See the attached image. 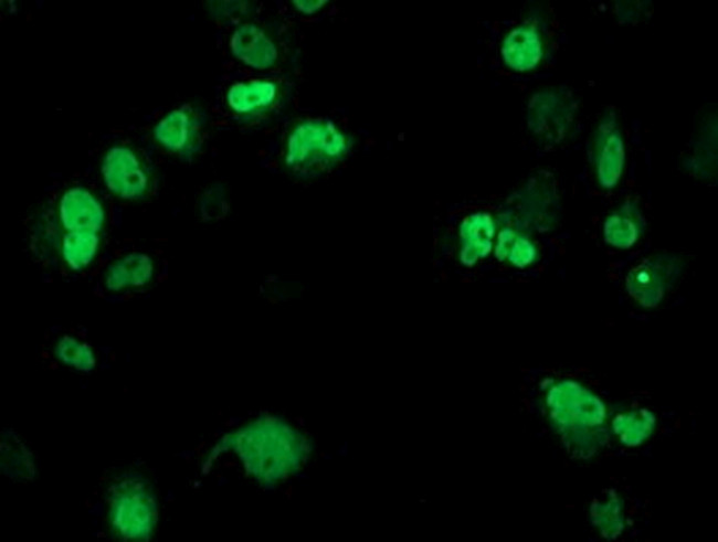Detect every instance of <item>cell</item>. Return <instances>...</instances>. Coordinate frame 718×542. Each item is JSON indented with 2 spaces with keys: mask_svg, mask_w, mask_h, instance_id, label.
<instances>
[{
  "mask_svg": "<svg viewBox=\"0 0 718 542\" xmlns=\"http://www.w3.org/2000/svg\"><path fill=\"white\" fill-rule=\"evenodd\" d=\"M559 209L557 183L550 173L541 172L507 199L497 220L503 226L526 234L543 233L555 226Z\"/></svg>",
  "mask_w": 718,
  "mask_h": 542,
  "instance_id": "obj_2",
  "label": "cell"
},
{
  "mask_svg": "<svg viewBox=\"0 0 718 542\" xmlns=\"http://www.w3.org/2000/svg\"><path fill=\"white\" fill-rule=\"evenodd\" d=\"M154 270V262L147 254H126L108 266L104 277L105 286L113 291L142 287L151 280Z\"/></svg>",
  "mask_w": 718,
  "mask_h": 542,
  "instance_id": "obj_16",
  "label": "cell"
},
{
  "mask_svg": "<svg viewBox=\"0 0 718 542\" xmlns=\"http://www.w3.org/2000/svg\"><path fill=\"white\" fill-rule=\"evenodd\" d=\"M643 226L644 220L637 204L627 201L605 219L603 240L612 247L627 249L638 241Z\"/></svg>",
  "mask_w": 718,
  "mask_h": 542,
  "instance_id": "obj_15",
  "label": "cell"
},
{
  "mask_svg": "<svg viewBox=\"0 0 718 542\" xmlns=\"http://www.w3.org/2000/svg\"><path fill=\"white\" fill-rule=\"evenodd\" d=\"M494 253L499 262L517 268H526L538 258V248L530 236L507 226L497 233Z\"/></svg>",
  "mask_w": 718,
  "mask_h": 542,
  "instance_id": "obj_17",
  "label": "cell"
},
{
  "mask_svg": "<svg viewBox=\"0 0 718 542\" xmlns=\"http://www.w3.org/2000/svg\"><path fill=\"white\" fill-rule=\"evenodd\" d=\"M230 47L235 57L256 70H267L274 66L278 59V50L271 36L252 23L235 29Z\"/></svg>",
  "mask_w": 718,
  "mask_h": 542,
  "instance_id": "obj_13",
  "label": "cell"
},
{
  "mask_svg": "<svg viewBox=\"0 0 718 542\" xmlns=\"http://www.w3.org/2000/svg\"><path fill=\"white\" fill-rule=\"evenodd\" d=\"M156 140L167 150L191 157L202 144V120L190 105L180 106L162 117L154 128Z\"/></svg>",
  "mask_w": 718,
  "mask_h": 542,
  "instance_id": "obj_9",
  "label": "cell"
},
{
  "mask_svg": "<svg viewBox=\"0 0 718 542\" xmlns=\"http://www.w3.org/2000/svg\"><path fill=\"white\" fill-rule=\"evenodd\" d=\"M156 504L138 480L118 483L110 498V522L117 533L126 540H146L155 525Z\"/></svg>",
  "mask_w": 718,
  "mask_h": 542,
  "instance_id": "obj_5",
  "label": "cell"
},
{
  "mask_svg": "<svg viewBox=\"0 0 718 542\" xmlns=\"http://www.w3.org/2000/svg\"><path fill=\"white\" fill-rule=\"evenodd\" d=\"M593 160L599 184L613 189L622 178L625 164V144L623 134L613 110L601 117L593 142Z\"/></svg>",
  "mask_w": 718,
  "mask_h": 542,
  "instance_id": "obj_8",
  "label": "cell"
},
{
  "mask_svg": "<svg viewBox=\"0 0 718 542\" xmlns=\"http://www.w3.org/2000/svg\"><path fill=\"white\" fill-rule=\"evenodd\" d=\"M500 53L504 63L514 71L527 72L537 67L543 54L537 26L524 23L514 28L505 36Z\"/></svg>",
  "mask_w": 718,
  "mask_h": 542,
  "instance_id": "obj_14",
  "label": "cell"
},
{
  "mask_svg": "<svg viewBox=\"0 0 718 542\" xmlns=\"http://www.w3.org/2000/svg\"><path fill=\"white\" fill-rule=\"evenodd\" d=\"M102 176L108 190L124 200L146 195L149 174L137 153L125 146H114L104 156Z\"/></svg>",
  "mask_w": 718,
  "mask_h": 542,
  "instance_id": "obj_7",
  "label": "cell"
},
{
  "mask_svg": "<svg viewBox=\"0 0 718 542\" xmlns=\"http://www.w3.org/2000/svg\"><path fill=\"white\" fill-rule=\"evenodd\" d=\"M682 272V261L674 254H653L629 272L625 286L629 294L642 306L654 307Z\"/></svg>",
  "mask_w": 718,
  "mask_h": 542,
  "instance_id": "obj_6",
  "label": "cell"
},
{
  "mask_svg": "<svg viewBox=\"0 0 718 542\" xmlns=\"http://www.w3.org/2000/svg\"><path fill=\"white\" fill-rule=\"evenodd\" d=\"M350 138L332 121L305 119L291 130L285 146V164L297 176H319L338 166L349 153Z\"/></svg>",
  "mask_w": 718,
  "mask_h": 542,
  "instance_id": "obj_1",
  "label": "cell"
},
{
  "mask_svg": "<svg viewBox=\"0 0 718 542\" xmlns=\"http://www.w3.org/2000/svg\"><path fill=\"white\" fill-rule=\"evenodd\" d=\"M226 210V200L220 189H212L201 200V212L207 219L220 217Z\"/></svg>",
  "mask_w": 718,
  "mask_h": 542,
  "instance_id": "obj_21",
  "label": "cell"
},
{
  "mask_svg": "<svg viewBox=\"0 0 718 542\" xmlns=\"http://www.w3.org/2000/svg\"><path fill=\"white\" fill-rule=\"evenodd\" d=\"M59 216L67 232H99L105 221L101 202L88 190L81 187L71 188L63 193L59 204Z\"/></svg>",
  "mask_w": 718,
  "mask_h": 542,
  "instance_id": "obj_12",
  "label": "cell"
},
{
  "mask_svg": "<svg viewBox=\"0 0 718 542\" xmlns=\"http://www.w3.org/2000/svg\"><path fill=\"white\" fill-rule=\"evenodd\" d=\"M231 442L235 443V450L256 477L263 479L282 477L296 466L272 454L273 450L297 453L299 443L289 429L256 423L240 431Z\"/></svg>",
  "mask_w": 718,
  "mask_h": 542,
  "instance_id": "obj_3",
  "label": "cell"
},
{
  "mask_svg": "<svg viewBox=\"0 0 718 542\" xmlns=\"http://www.w3.org/2000/svg\"><path fill=\"white\" fill-rule=\"evenodd\" d=\"M99 235L94 231H72L62 238L61 253L64 262L73 270L87 267L99 248Z\"/></svg>",
  "mask_w": 718,
  "mask_h": 542,
  "instance_id": "obj_18",
  "label": "cell"
},
{
  "mask_svg": "<svg viewBox=\"0 0 718 542\" xmlns=\"http://www.w3.org/2000/svg\"><path fill=\"white\" fill-rule=\"evenodd\" d=\"M59 360L80 371H91L95 366V355L92 348L73 337H63L55 348Z\"/></svg>",
  "mask_w": 718,
  "mask_h": 542,
  "instance_id": "obj_20",
  "label": "cell"
},
{
  "mask_svg": "<svg viewBox=\"0 0 718 542\" xmlns=\"http://www.w3.org/2000/svg\"><path fill=\"white\" fill-rule=\"evenodd\" d=\"M497 222L485 211L465 216L458 227V257L467 267L486 258L494 249Z\"/></svg>",
  "mask_w": 718,
  "mask_h": 542,
  "instance_id": "obj_11",
  "label": "cell"
},
{
  "mask_svg": "<svg viewBox=\"0 0 718 542\" xmlns=\"http://www.w3.org/2000/svg\"><path fill=\"white\" fill-rule=\"evenodd\" d=\"M281 85L272 79H251L233 84L226 94L229 107L252 118L272 113L281 103Z\"/></svg>",
  "mask_w": 718,
  "mask_h": 542,
  "instance_id": "obj_10",
  "label": "cell"
},
{
  "mask_svg": "<svg viewBox=\"0 0 718 542\" xmlns=\"http://www.w3.org/2000/svg\"><path fill=\"white\" fill-rule=\"evenodd\" d=\"M1 456L2 469L6 468L8 476L27 478L33 475V463L24 445L13 434L2 438Z\"/></svg>",
  "mask_w": 718,
  "mask_h": 542,
  "instance_id": "obj_19",
  "label": "cell"
},
{
  "mask_svg": "<svg viewBox=\"0 0 718 542\" xmlns=\"http://www.w3.org/2000/svg\"><path fill=\"white\" fill-rule=\"evenodd\" d=\"M296 9L303 13H314L319 10L326 1H294Z\"/></svg>",
  "mask_w": 718,
  "mask_h": 542,
  "instance_id": "obj_22",
  "label": "cell"
},
{
  "mask_svg": "<svg viewBox=\"0 0 718 542\" xmlns=\"http://www.w3.org/2000/svg\"><path fill=\"white\" fill-rule=\"evenodd\" d=\"M579 103L564 86L542 88L528 100L526 121L529 131L547 145L562 142L573 129Z\"/></svg>",
  "mask_w": 718,
  "mask_h": 542,
  "instance_id": "obj_4",
  "label": "cell"
}]
</instances>
